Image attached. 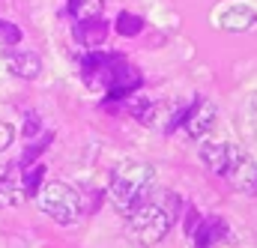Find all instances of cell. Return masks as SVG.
<instances>
[{"label": "cell", "instance_id": "obj_16", "mask_svg": "<svg viewBox=\"0 0 257 248\" xmlns=\"http://www.w3.org/2000/svg\"><path fill=\"white\" fill-rule=\"evenodd\" d=\"M39 129H42V123H39V117L36 114H27V123H24V135L33 141V138H39Z\"/></svg>", "mask_w": 257, "mask_h": 248}, {"label": "cell", "instance_id": "obj_11", "mask_svg": "<svg viewBox=\"0 0 257 248\" xmlns=\"http://www.w3.org/2000/svg\"><path fill=\"white\" fill-rule=\"evenodd\" d=\"M105 9V0H69V15L78 21H90V18H99Z\"/></svg>", "mask_w": 257, "mask_h": 248}, {"label": "cell", "instance_id": "obj_9", "mask_svg": "<svg viewBox=\"0 0 257 248\" xmlns=\"http://www.w3.org/2000/svg\"><path fill=\"white\" fill-rule=\"evenodd\" d=\"M6 69H9L15 78L33 81V78L42 72V57L33 54V51H12V54L6 57Z\"/></svg>", "mask_w": 257, "mask_h": 248}, {"label": "cell", "instance_id": "obj_7", "mask_svg": "<svg viewBox=\"0 0 257 248\" xmlns=\"http://www.w3.org/2000/svg\"><path fill=\"white\" fill-rule=\"evenodd\" d=\"M194 245L197 248H218L224 239H227V221L212 215V218H203L197 227L192 230Z\"/></svg>", "mask_w": 257, "mask_h": 248}, {"label": "cell", "instance_id": "obj_13", "mask_svg": "<svg viewBox=\"0 0 257 248\" xmlns=\"http://www.w3.org/2000/svg\"><path fill=\"white\" fill-rule=\"evenodd\" d=\"M42 177H45V168L42 165H36V168H24V174H21V183H24V188H27V194L30 197H36L39 194V188H42Z\"/></svg>", "mask_w": 257, "mask_h": 248}, {"label": "cell", "instance_id": "obj_15", "mask_svg": "<svg viewBox=\"0 0 257 248\" xmlns=\"http://www.w3.org/2000/svg\"><path fill=\"white\" fill-rule=\"evenodd\" d=\"M12 141H15V129L6 123V120H0V153H6Z\"/></svg>", "mask_w": 257, "mask_h": 248}, {"label": "cell", "instance_id": "obj_6", "mask_svg": "<svg viewBox=\"0 0 257 248\" xmlns=\"http://www.w3.org/2000/svg\"><path fill=\"white\" fill-rule=\"evenodd\" d=\"M215 24H218L221 30L242 33V30H248V27H254L257 24V9L254 6H248V3H230V6H224V9L218 12Z\"/></svg>", "mask_w": 257, "mask_h": 248}, {"label": "cell", "instance_id": "obj_2", "mask_svg": "<svg viewBox=\"0 0 257 248\" xmlns=\"http://www.w3.org/2000/svg\"><path fill=\"white\" fill-rule=\"evenodd\" d=\"M180 218V197L174 191H162V194H153L147 203H141L132 215H126L128 221V236L138 242V245L150 248L159 245L171 227L177 224Z\"/></svg>", "mask_w": 257, "mask_h": 248}, {"label": "cell", "instance_id": "obj_3", "mask_svg": "<svg viewBox=\"0 0 257 248\" xmlns=\"http://www.w3.org/2000/svg\"><path fill=\"white\" fill-rule=\"evenodd\" d=\"M203 165L221 177L224 183L242 194H257V162L236 144L218 141V144H203L200 147Z\"/></svg>", "mask_w": 257, "mask_h": 248}, {"label": "cell", "instance_id": "obj_10", "mask_svg": "<svg viewBox=\"0 0 257 248\" xmlns=\"http://www.w3.org/2000/svg\"><path fill=\"white\" fill-rule=\"evenodd\" d=\"M75 33H78V39H81L84 45L96 48V45H102V42L108 39V24H105V18L99 15V18H90V21H78V24H75Z\"/></svg>", "mask_w": 257, "mask_h": 248}, {"label": "cell", "instance_id": "obj_12", "mask_svg": "<svg viewBox=\"0 0 257 248\" xmlns=\"http://www.w3.org/2000/svg\"><path fill=\"white\" fill-rule=\"evenodd\" d=\"M141 30H144V18H141V15H135V12H120V15H117V33H120V36H138V33H141Z\"/></svg>", "mask_w": 257, "mask_h": 248}, {"label": "cell", "instance_id": "obj_1", "mask_svg": "<svg viewBox=\"0 0 257 248\" xmlns=\"http://www.w3.org/2000/svg\"><path fill=\"white\" fill-rule=\"evenodd\" d=\"M156 168L141 162V159H126L120 162L111 177H108V197L120 215H132L141 203H147L156 194Z\"/></svg>", "mask_w": 257, "mask_h": 248}, {"label": "cell", "instance_id": "obj_8", "mask_svg": "<svg viewBox=\"0 0 257 248\" xmlns=\"http://www.w3.org/2000/svg\"><path fill=\"white\" fill-rule=\"evenodd\" d=\"M27 200H30V194H27L24 183H21L18 168L0 177V209H9V206H24Z\"/></svg>", "mask_w": 257, "mask_h": 248}, {"label": "cell", "instance_id": "obj_5", "mask_svg": "<svg viewBox=\"0 0 257 248\" xmlns=\"http://www.w3.org/2000/svg\"><path fill=\"white\" fill-rule=\"evenodd\" d=\"M212 126H215V108H212V102L194 99L192 105L186 108V117H183L186 135L194 138V141H200V138H206V135L212 132Z\"/></svg>", "mask_w": 257, "mask_h": 248}, {"label": "cell", "instance_id": "obj_4", "mask_svg": "<svg viewBox=\"0 0 257 248\" xmlns=\"http://www.w3.org/2000/svg\"><path fill=\"white\" fill-rule=\"evenodd\" d=\"M39 206L57 224H75L84 212V200L69 183H48L39 194Z\"/></svg>", "mask_w": 257, "mask_h": 248}, {"label": "cell", "instance_id": "obj_14", "mask_svg": "<svg viewBox=\"0 0 257 248\" xmlns=\"http://www.w3.org/2000/svg\"><path fill=\"white\" fill-rule=\"evenodd\" d=\"M21 42V27L12 21H0V45H18Z\"/></svg>", "mask_w": 257, "mask_h": 248}]
</instances>
